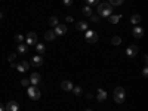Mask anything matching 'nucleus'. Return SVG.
Instances as JSON below:
<instances>
[{
    "label": "nucleus",
    "instance_id": "obj_1",
    "mask_svg": "<svg viewBox=\"0 0 148 111\" xmlns=\"http://www.w3.org/2000/svg\"><path fill=\"white\" fill-rule=\"evenodd\" d=\"M110 15H113V6L110 3H99L98 5V16L99 18H108Z\"/></svg>",
    "mask_w": 148,
    "mask_h": 111
},
{
    "label": "nucleus",
    "instance_id": "obj_2",
    "mask_svg": "<svg viewBox=\"0 0 148 111\" xmlns=\"http://www.w3.org/2000/svg\"><path fill=\"white\" fill-rule=\"evenodd\" d=\"M27 93H28V96L31 98L33 101L40 99V96H42V90L37 88V86H33V84H30L27 88Z\"/></svg>",
    "mask_w": 148,
    "mask_h": 111
},
{
    "label": "nucleus",
    "instance_id": "obj_3",
    "mask_svg": "<svg viewBox=\"0 0 148 111\" xmlns=\"http://www.w3.org/2000/svg\"><path fill=\"white\" fill-rule=\"evenodd\" d=\"M125 99H126V92H125V89H123L121 86H119V88L114 89V101L117 104H123Z\"/></svg>",
    "mask_w": 148,
    "mask_h": 111
},
{
    "label": "nucleus",
    "instance_id": "obj_4",
    "mask_svg": "<svg viewBox=\"0 0 148 111\" xmlns=\"http://www.w3.org/2000/svg\"><path fill=\"white\" fill-rule=\"evenodd\" d=\"M84 40L88 42L89 45H92V43H96L98 40H99V36H98V33L93 31V30H86V33H84Z\"/></svg>",
    "mask_w": 148,
    "mask_h": 111
},
{
    "label": "nucleus",
    "instance_id": "obj_5",
    "mask_svg": "<svg viewBox=\"0 0 148 111\" xmlns=\"http://www.w3.org/2000/svg\"><path fill=\"white\" fill-rule=\"evenodd\" d=\"M53 33H55V36H64V34L68 33V28H67L65 24H58L53 30Z\"/></svg>",
    "mask_w": 148,
    "mask_h": 111
},
{
    "label": "nucleus",
    "instance_id": "obj_6",
    "mask_svg": "<svg viewBox=\"0 0 148 111\" xmlns=\"http://www.w3.org/2000/svg\"><path fill=\"white\" fill-rule=\"evenodd\" d=\"M37 43V34L34 31H30L25 37V45L27 46H31V45H36Z\"/></svg>",
    "mask_w": 148,
    "mask_h": 111
},
{
    "label": "nucleus",
    "instance_id": "obj_7",
    "mask_svg": "<svg viewBox=\"0 0 148 111\" xmlns=\"http://www.w3.org/2000/svg\"><path fill=\"white\" fill-rule=\"evenodd\" d=\"M5 110L6 111H19V104L16 101H9L5 105Z\"/></svg>",
    "mask_w": 148,
    "mask_h": 111
},
{
    "label": "nucleus",
    "instance_id": "obj_8",
    "mask_svg": "<svg viewBox=\"0 0 148 111\" xmlns=\"http://www.w3.org/2000/svg\"><path fill=\"white\" fill-rule=\"evenodd\" d=\"M126 55H127L129 58L136 56V55H138V46H136V45H130V46L126 49Z\"/></svg>",
    "mask_w": 148,
    "mask_h": 111
},
{
    "label": "nucleus",
    "instance_id": "obj_9",
    "mask_svg": "<svg viewBox=\"0 0 148 111\" xmlns=\"http://www.w3.org/2000/svg\"><path fill=\"white\" fill-rule=\"evenodd\" d=\"M33 67H40V65H43V56L42 55H34L33 58H31V62H30Z\"/></svg>",
    "mask_w": 148,
    "mask_h": 111
},
{
    "label": "nucleus",
    "instance_id": "obj_10",
    "mask_svg": "<svg viewBox=\"0 0 148 111\" xmlns=\"http://www.w3.org/2000/svg\"><path fill=\"white\" fill-rule=\"evenodd\" d=\"M40 82H42V76H40L39 73H33L31 76H30V83H31L33 86H37Z\"/></svg>",
    "mask_w": 148,
    "mask_h": 111
},
{
    "label": "nucleus",
    "instance_id": "obj_11",
    "mask_svg": "<svg viewBox=\"0 0 148 111\" xmlns=\"http://www.w3.org/2000/svg\"><path fill=\"white\" fill-rule=\"evenodd\" d=\"M28 68H30V62H27V61H21L19 64H16V70L19 73H25L28 71Z\"/></svg>",
    "mask_w": 148,
    "mask_h": 111
},
{
    "label": "nucleus",
    "instance_id": "obj_12",
    "mask_svg": "<svg viewBox=\"0 0 148 111\" xmlns=\"http://www.w3.org/2000/svg\"><path fill=\"white\" fill-rule=\"evenodd\" d=\"M132 34H133V37L135 39H141V37L144 36V30L139 27V25H136L133 30H132Z\"/></svg>",
    "mask_w": 148,
    "mask_h": 111
},
{
    "label": "nucleus",
    "instance_id": "obj_13",
    "mask_svg": "<svg viewBox=\"0 0 148 111\" xmlns=\"http://www.w3.org/2000/svg\"><path fill=\"white\" fill-rule=\"evenodd\" d=\"M61 88H62V90H65V92H71L73 83H71L70 80H62V83H61Z\"/></svg>",
    "mask_w": 148,
    "mask_h": 111
},
{
    "label": "nucleus",
    "instance_id": "obj_14",
    "mask_svg": "<svg viewBox=\"0 0 148 111\" xmlns=\"http://www.w3.org/2000/svg\"><path fill=\"white\" fill-rule=\"evenodd\" d=\"M16 51H18V53H21V55H25V53H28V46H27L25 43H19L18 47H16Z\"/></svg>",
    "mask_w": 148,
    "mask_h": 111
},
{
    "label": "nucleus",
    "instance_id": "obj_15",
    "mask_svg": "<svg viewBox=\"0 0 148 111\" xmlns=\"http://www.w3.org/2000/svg\"><path fill=\"white\" fill-rule=\"evenodd\" d=\"M55 33L52 31V30H47V31H45V40H47V42H53L55 40Z\"/></svg>",
    "mask_w": 148,
    "mask_h": 111
},
{
    "label": "nucleus",
    "instance_id": "obj_16",
    "mask_svg": "<svg viewBox=\"0 0 148 111\" xmlns=\"http://www.w3.org/2000/svg\"><path fill=\"white\" fill-rule=\"evenodd\" d=\"M76 28L79 31H86V30H88V21H79L76 24Z\"/></svg>",
    "mask_w": 148,
    "mask_h": 111
},
{
    "label": "nucleus",
    "instance_id": "obj_17",
    "mask_svg": "<svg viewBox=\"0 0 148 111\" xmlns=\"http://www.w3.org/2000/svg\"><path fill=\"white\" fill-rule=\"evenodd\" d=\"M96 98H98V101H99V102H104V101L107 99V92H105L104 89H98Z\"/></svg>",
    "mask_w": 148,
    "mask_h": 111
},
{
    "label": "nucleus",
    "instance_id": "obj_18",
    "mask_svg": "<svg viewBox=\"0 0 148 111\" xmlns=\"http://www.w3.org/2000/svg\"><path fill=\"white\" fill-rule=\"evenodd\" d=\"M36 51H37V55H43L45 51H46V47L43 43H36Z\"/></svg>",
    "mask_w": 148,
    "mask_h": 111
},
{
    "label": "nucleus",
    "instance_id": "obj_19",
    "mask_svg": "<svg viewBox=\"0 0 148 111\" xmlns=\"http://www.w3.org/2000/svg\"><path fill=\"white\" fill-rule=\"evenodd\" d=\"M130 22L135 24V25H139V22H141V15H138V14L132 15V16H130Z\"/></svg>",
    "mask_w": 148,
    "mask_h": 111
},
{
    "label": "nucleus",
    "instance_id": "obj_20",
    "mask_svg": "<svg viewBox=\"0 0 148 111\" xmlns=\"http://www.w3.org/2000/svg\"><path fill=\"white\" fill-rule=\"evenodd\" d=\"M83 15H84V16H90V15H92V6L86 5V6L83 8Z\"/></svg>",
    "mask_w": 148,
    "mask_h": 111
},
{
    "label": "nucleus",
    "instance_id": "obj_21",
    "mask_svg": "<svg viewBox=\"0 0 148 111\" xmlns=\"http://www.w3.org/2000/svg\"><path fill=\"white\" fill-rule=\"evenodd\" d=\"M71 90H73V93L76 95V96H80V95L83 93V89L80 88V86H73V89H71Z\"/></svg>",
    "mask_w": 148,
    "mask_h": 111
},
{
    "label": "nucleus",
    "instance_id": "obj_22",
    "mask_svg": "<svg viewBox=\"0 0 148 111\" xmlns=\"http://www.w3.org/2000/svg\"><path fill=\"white\" fill-rule=\"evenodd\" d=\"M120 18H121V15H110V16H108V21H110L111 24H117Z\"/></svg>",
    "mask_w": 148,
    "mask_h": 111
},
{
    "label": "nucleus",
    "instance_id": "obj_23",
    "mask_svg": "<svg viewBox=\"0 0 148 111\" xmlns=\"http://www.w3.org/2000/svg\"><path fill=\"white\" fill-rule=\"evenodd\" d=\"M111 45H114V46H119V45H121V37H119V36H114L113 39H111Z\"/></svg>",
    "mask_w": 148,
    "mask_h": 111
},
{
    "label": "nucleus",
    "instance_id": "obj_24",
    "mask_svg": "<svg viewBox=\"0 0 148 111\" xmlns=\"http://www.w3.org/2000/svg\"><path fill=\"white\" fill-rule=\"evenodd\" d=\"M47 22H49V25H51V27H56L58 25V18L56 16H51Z\"/></svg>",
    "mask_w": 148,
    "mask_h": 111
},
{
    "label": "nucleus",
    "instance_id": "obj_25",
    "mask_svg": "<svg viewBox=\"0 0 148 111\" xmlns=\"http://www.w3.org/2000/svg\"><path fill=\"white\" fill-rule=\"evenodd\" d=\"M123 2L125 0H110V5L111 6H120V5H123Z\"/></svg>",
    "mask_w": 148,
    "mask_h": 111
},
{
    "label": "nucleus",
    "instance_id": "obj_26",
    "mask_svg": "<svg viewBox=\"0 0 148 111\" xmlns=\"http://www.w3.org/2000/svg\"><path fill=\"white\" fill-rule=\"evenodd\" d=\"M15 42H16L18 45L22 43V42H24V36H22V34H16V36H15Z\"/></svg>",
    "mask_w": 148,
    "mask_h": 111
},
{
    "label": "nucleus",
    "instance_id": "obj_27",
    "mask_svg": "<svg viewBox=\"0 0 148 111\" xmlns=\"http://www.w3.org/2000/svg\"><path fill=\"white\" fill-rule=\"evenodd\" d=\"M31 83H30V79H22L21 80V86H25V88H28Z\"/></svg>",
    "mask_w": 148,
    "mask_h": 111
},
{
    "label": "nucleus",
    "instance_id": "obj_28",
    "mask_svg": "<svg viewBox=\"0 0 148 111\" xmlns=\"http://www.w3.org/2000/svg\"><path fill=\"white\" fill-rule=\"evenodd\" d=\"M89 18H90V21H92V22H95V24H98V22H99V19H101L98 15H90Z\"/></svg>",
    "mask_w": 148,
    "mask_h": 111
},
{
    "label": "nucleus",
    "instance_id": "obj_29",
    "mask_svg": "<svg viewBox=\"0 0 148 111\" xmlns=\"http://www.w3.org/2000/svg\"><path fill=\"white\" fill-rule=\"evenodd\" d=\"M89 6H95V5H99V0H86Z\"/></svg>",
    "mask_w": 148,
    "mask_h": 111
},
{
    "label": "nucleus",
    "instance_id": "obj_30",
    "mask_svg": "<svg viewBox=\"0 0 148 111\" xmlns=\"http://www.w3.org/2000/svg\"><path fill=\"white\" fill-rule=\"evenodd\" d=\"M15 59H16V53H10V55L8 56V61H9V62H14Z\"/></svg>",
    "mask_w": 148,
    "mask_h": 111
},
{
    "label": "nucleus",
    "instance_id": "obj_31",
    "mask_svg": "<svg viewBox=\"0 0 148 111\" xmlns=\"http://www.w3.org/2000/svg\"><path fill=\"white\" fill-rule=\"evenodd\" d=\"M142 77H144V79L148 77V67H144V70H142Z\"/></svg>",
    "mask_w": 148,
    "mask_h": 111
},
{
    "label": "nucleus",
    "instance_id": "obj_32",
    "mask_svg": "<svg viewBox=\"0 0 148 111\" xmlns=\"http://www.w3.org/2000/svg\"><path fill=\"white\" fill-rule=\"evenodd\" d=\"M62 2H64L65 6H71L73 5V0H62Z\"/></svg>",
    "mask_w": 148,
    "mask_h": 111
},
{
    "label": "nucleus",
    "instance_id": "obj_33",
    "mask_svg": "<svg viewBox=\"0 0 148 111\" xmlns=\"http://www.w3.org/2000/svg\"><path fill=\"white\" fill-rule=\"evenodd\" d=\"M65 21H68V22H73L74 19H73V16H67V18H65Z\"/></svg>",
    "mask_w": 148,
    "mask_h": 111
},
{
    "label": "nucleus",
    "instance_id": "obj_34",
    "mask_svg": "<svg viewBox=\"0 0 148 111\" xmlns=\"http://www.w3.org/2000/svg\"><path fill=\"white\" fill-rule=\"evenodd\" d=\"M0 111H5V105L2 102H0Z\"/></svg>",
    "mask_w": 148,
    "mask_h": 111
},
{
    "label": "nucleus",
    "instance_id": "obj_35",
    "mask_svg": "<svg viewBox=\"0 0 148 111\" xmlns=\"http://www.w3.org/2000/svg\"><path fill=\"white\" fill-rule=\"evenodd\" d=\"M3 18V14H2V12H0V19H2Z\"/></svg>",
    "mask_w": 148,
    "mask_h": 111
},
{
    "label": "nucleus",
    "instance_id": "obj_36",
    "mask_svg": "<svg viewBox=\"0 0 148 111\" xmlns=\"http://www.w3.org/2000/svg\"><path fill=\"white\" fill-rule=\"evenodd\" d=\"M86 111H92V110H90V108H86Z\"/></svg>",
    "mask_w": 148,
    "mask_h": 111
}]
</instances>
